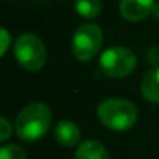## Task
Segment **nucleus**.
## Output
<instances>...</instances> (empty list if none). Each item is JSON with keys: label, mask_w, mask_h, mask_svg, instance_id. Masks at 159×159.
<instances>
[{"label": "nucleus", "mask_w": 159, "mask_h": 159, "mask_svg": "<svg viewBox=\"0 0 159 159\" xmlns=\"http://www.w3.org/2000/svg\"><path fill=\"white\" fill-rule=\"evenodd\" d=\"M55 139L64 147H75L81 139V131L73 122L62 120L55 126Z\"/></svg>", "instance_id": "7"}, {"label": "nucleus", "mask_w": 159, "mask_h": 159, "mask_svg": "<svg viewBox=\"0 0 159 159\" xmlns=\"http://www.w3.org/2000/svg\"><path fill=\"white\" fill-rule=\"evenodd\" d=\"M0 36H2V50H0V55H5L7 53V50H8V44H10V34H8V31L5 30V28H2V31H0Z\"/></svg>", "instance_id": "13"}, {"label": "nucleus", "mask_w": 159, "mask_h": 159, "mask_svg": "<svg viewBox=\"0 0 159 159\" xmlns=\"http://www.w3.org/2000/svg\"><path fill=\"white\" fill-rule=\"evenodd\" d=\"M100 122L114 131H126L137 120V108L125 98H106L97 108Z\"/></svg>", "instance_id": "2"}, {"label": "nucleus", "mask_w": 159, "mask_h": 159, "mask_svg": "<svg viewBox=\"0 0 159 159\" xmlns=\"http://www.w3.org/2000/svg\"><path fill=\"white\" fill-rule=\"evenodd\" d=\"M156 19H159V3H154V8H153V13H151Z\"/></svg>", "instance_id": "15"}, {"label": "nucleus", "mask_w": 159, "mask_h": 159, "mask_svg": "<svg viewBox=\"0 0 159 159\" xmlns=\"http://www.w3.org/2000/svg\"><path fill=\"white\" fill-rule=\"evenodd\" d=\"M136 55L126 47H111L100 56V70L109 78L128 76L136 69Z\"/></svg>", "instance_id": "5"}, {"label": "nucleus", "mask_w": 159, "mask_h": 159, "mask_svg": "<svg viewBox=\"0 0 159 159\" xmlns=\"http://www.w3.org/2000/svg\"><path fill=\"white\" fill-rule=\"evenodd\" d=\"M103 45V31L95 24L80 25L72 39V53L78 61H91L95 58Z\"/></svg>", "instance_id": "3"}, {"label": "nucleus", "mask_w": 159, "mask_h": 159, "mask_svg": "<svg viewBox=\"0 0 159 159\" xmlns=\"http://www.w3.org/2000/svg\"><path fill=\"white\" fill-rule=\"evenodd\" d=\"M119 8L123 19L129 22H137L153 13L154 0H120Z\"/></svg>", "instance_id": "6"}, {"label": "nucleus", "mask_w": 159, "mask_h": 159, "mask_svg": "<svg viewBox=\"0 0 159 159\" xmlns=\"http://www.w3.org/2000/svg\"><path fill=\"white\" fill-rule=\"evenodd\" d=\"M75 159H109V153L102 142L91 139L80 143L75 153Z\"/></svg>", "instance_id": "8"}, {"label": "nucleus", "mask_w": 159, "mask_h": 159, "mask_svg": "<svg viewBox=\"0 0 159 159\" xmlns=\"http://www.w3.org/2000/svg\"><path fill=\"white\" fill-rule=\"evenodd\" d=\"M14 55L17 62L30 72L42 69L47 61V50L44 42L31 33H25L16 39Z\"/></svg>", "instance_id": "4"}, {"label": "nucleus", "mask_w": 159, "mask_h": 159, "mask_svg": "<svg viewBox=\"0 0 159 159\" xmlns=\"http://www.w3.org/2000/svg\"><path fill=\"white\" fill-rule=\"evenodd\" d=\"M11 133H13V128H11L10 120L7 117H2V119H0V140H2V142L8 140Z\"/></svg>", "instance_id": "12"}, {"label": "nucleus", "mask_w": 159, "mask_h": 159, "mask_svg": "<svg viewBox=\"0 0 159 159\" xmlns=\"http://www.w3.org/2000/svg\"><path fill=\"white\" fill-rule=\"evenodd\" d=\"M0 159H27V153L19 145H5L0 150Z\"/></svg>", "instance_id": "11"}, {"label": "nucleus", "mask_w": 159, "mask_h": 159, "mask_svg": "<svg viewBox=\"0 0 159 159\" xmlns=\"http://www.w3.org/2000/svg\"><path fill=\"white\" fill-rule=\"evenodd\" d=\"M52 112L44 103H30L16 119V133L25 142L41 140L50 129Z\"/></svg>", "instance_id": "1"}, {"label": "nucleus", "mask_w": 159, "mask_h": 159, "mask_svg": "<svg viewBox=\"0 0 159 159\" xmlns=\"http://www.w3.org/2000/svg\"><path fill=\"white\" fill-rule=\"evenodd\" d=\"M76 13L84 19H94L102 13L100 0H75Z\"/></svg>", "instance_id": "10"}, {"label": "nucleus", "mask_w": 159, "mask_h": 159, "mask_svg": "<svg viewBox=\"0 0 159 159\" xmlns=\"http://www.w3.org/2000/svg\"><path fill=\"white\" fill-rule=\"evenodd\" d=\"M147 58H148L151 62H157V61H159V52H157V48H148Z\"/></svg>", "instance_id": "14"}, {"label": "nucleus", "mask_w": 159, "mask_h": 159, "mask_svg": "<svg viewBox=\"0 0 159 159\" xmlns=\"http://www.w3.org/2000/svg\"><path fill=\"white\" fill-rule=\"evenodd\" d=\"M140 91L148 102L159 103V66L145 73L140 84Z\"/></svg>", "instance_id": "9"}]
</instances>
